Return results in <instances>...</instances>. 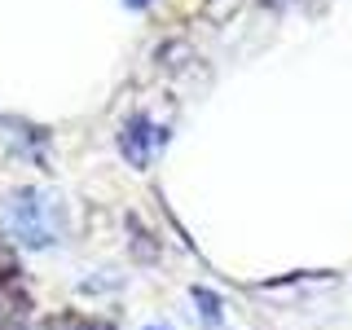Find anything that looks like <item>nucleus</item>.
<instances>
[{
  "mask_svg": "<svg viewBox=\"0 0 352 330\" xmlns=\"http://www.w3.org/2000/svg\"><path fill=\"white\" fill-rule=\"evenodd\" d=\"M18 256L9 251V242H0V286H14L18 282Z\"/></svg>",
  "mask_w": 352,
  "mask_h": 330,
  "instance_id": "obj_4",
  "label": "nucleus"
},
{
  "mask_svg": "<svg viewBox=\"0 0 352 330\" xmlns=\"http://www.w3.org/2000/svg\"><path fill=\"white\" fill-rule=\"evenodd\" d=\"M66 330H115V326L102 317H75V322H66Z\"/></svg>",
  "mask_w": 352,
  "mask_h": 330,
  "instance_id": "obj_5",
  "label": "nucleus"
},
{
  "mask_svg": "<svg viewBox=\"0 0 352 330\" xmlns=\"http://www.w3.org/2000/svg\"><path fill=\"white\" fill-rule=\"evenodd\" d=\"M5 229L27 247H58L62 238V207L44 190H14L5 198Z\"/></svg>",
  "mask_w": 352,
  "mask_h": 330,
  "instance_id": "obj_1",
  "label": "nucleus"
},
{
  "mask_svg": "<svg viewBox=\"0 0 352 330\" xmlns=\"http://www.w3.org/2000/svg\"><path fill=\"white\" fill-rule=\"evenodd\" d=\"M124 5H128V9H146L150 0H124Z\"/></svg>",
  "mask_w": 352,
  "mask_h": 330,
  "instance_id": "obj_6",
  "label": "nucleus"
},
{
  "mask_svg": "<svg viewBox=\"0 0 352 330\" xmlns=\"http://www.w3.org/2000/svg\"><path fill=\"white\" fill-rule=\"evenodd\" d=\"M31 317V300L18 286H0V330H22Z\"/></svg>",
  "mask_w": 352,
  "mask_h": 330,
  "instance_id": "obj_3",
  "label": "nucleus"
},
{
  "mask_svg": "<svg viewBox=\"0 0 352 330\" xmlns=\"http://www.w3.org/2000/svg\"><path fill=\"white\" fill-rule=\"evenodd\" d=\"M159 146H163V132L154 128L150 119H128V128L119 132V150H124V159L132 168H146Z\"/></svg>",
  "mask_w": 352,
  "mask_h": 330,
  "instance_id": "obj_2",
  "label": "nucleus"
},
{
  "mask_svg": "<svg viewBox=\"0 0 352 330\" xmlns=\"http://www.w3.org/2000/svg\"><path fill=\"white\" fill-rule=\"evenodd\" d=\"M146 330H150V326H146ZM154 330H163V326H154Z\"/></svg>",
  "mask_w": 352,
  "mask_h": 330,
  "instance_id": "obj_7",
  "label": "nucleus"
}]
</instances>
